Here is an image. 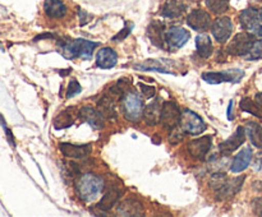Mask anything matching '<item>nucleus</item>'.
Instances as JSON below:
<instances>
[{
    "label": "nucleus",
    "mask_w": 262,
    "mask_h": 217,
    "mask_svg": "<svg viewBox=\"0 0 262 217\" xmlns=\"http://www.w3.org/2000/svg\"><path fill=\"white\" fill-rule=\"evenodd\" d=\"M99 42L84 40V38H74V40H66L60 42L61 53L66 59H91L95 47H97Z\"/></svg>",
    "instance_id": "1"
},
{
    "label": "nucleus",
    "mask_w": 262,
    "mask_h": 217,
    "mask_svg": "<svg viewBox=\"0 0 262 217\" xmlns=\"http://www.w3.org/2000/svg\"><path fill=\"white\" fill-rule=\"evenodd\" d=\"M104 188V181L95 174H84L77 180L76 189L84 202H92L97 198Z\"/></svg>",
    "instance_id": "2"
},
{
    "label": "nucleus",
    "mask_w": 262,
    "mask_h": 217,
    "mask_svg": "<svg viewBox=\"0 0 262 217\" xmlns=\"http://www.w3.org/2000/svg\"><path fill=\"white\" fill-rule=\"evenodd\" d=\"M123 112L129 122H138L143 115V101L140 94L135 91H129L123 97Z\"/></svg>",
    "instance_id": "3"
},
{
    "label": "nucleus",
    "mask_w": 262,
    "mask_h": 217,
    "mask_svg": "<svg viewBox=\"0 0 262 217\" xmlns=\"http://www.w3.org/2000/svg\"><path fill=\"white\" fill-rule=\"evenodd\" d=\"M181 128L184 133L191 135H199L206 129V124L200 115L189 109H184L182 111Z\"/></svg>",
    "instance_id": "4"
},
{
    "label": "nucleus",
    "mask_w": 262,
    "mask_h": 217,
    "mask_svg": "<svg viewBox=\"0 0 262 217\" xmlns=\"http://www.w3.org/2000/svg\"><path fill=\"white\" fill-rule=\"evenodd\" d=\"M182 111L173 101H165L161 107L160 123L169 130H174L181 124Z\"/></svg>",
    "instance_id": "5"
},
{
    "label": "nucleus",
    "mask_w": 262,
    "mask_h": 217,
    "mask_svg": "<svg viewBox=\"0 0 262 217\" xmlns=\"http://www.w3.org/2000/svg\"><path fill=\"white\" fill-rule=\"evenodd\" d=\"M253 41H255L253 35H251L248 32H241L233 38V41L227 47V51L230 55L246 56L248 54V51L251 50V47H252Z\"/></svg>",
    "instance_id": "6"
},
{
    "label": "nucleus",
    "mask_w": 262,
    "mask_h": 217,
    "mask_svg": "<svg viewBox=\"0 0 262 217\" xmlns=\"http://www.w3.org/2000/svg\"><path fill=\"white\" fill-rule=\"evenodd\" d=\"M241 25L245 30L255 33V35L262 37V25L260 20V10L255 8H247L239 14Z\"/></svg>",
    "instance_id": "7"
},
{
    "label": "nucleus",
    "mask_w": 262,
    "mask_h": 217,
    "mask_svg": "<svg viewBox=\"0 0 262 217\" xmlns=\"http://www.w3.org/2000/svg\"><path fill=\"white\" fill-rule=\"evenodd\" d=\"M245 76V71L241 69H232L227 71H209L202 74V79L210 84H219L223 82H239Z\"/></svg>",
    "instance_id": "8"
},
{
    "label": "nucleus",
    "mask_w": 262,
    "mask_h": 217,
    "mask_svg": "<svg viewBox=\"0 0 262 217\" xmlns=\"http://www.w3.org/2000/svg\"><path fill=\"white\" fill-rule=\"evenodd\" d=\"M211 32L215 40L219 43H225L233 32V23L229 17H220L217 18L211 26Z\"/></svg>",
    "instance_id": "9"
},
{
    "label": "nucleus",
    "mask_w": 262,
    "mask_h": 217,
    "mask_svg": "<svg viewBox=\"0 0 262 217\" xmlns=\"http://www.w3.org/2000/svg\"><path fill=\"white\" fill-rule=\"evenodd\" d=\"M245 140H246V128L238 127L237 130L234 132V134H232L227 140L220 143L219 146L220 153L224 156H229L230 153L234 152L237 148H239L241 146L245 143Z\"/></svg>",
    "instance_id": "10"
},
{
    "label": "nucleus",
    "mask_w": 262,
    "mask_h": 217,
    "mask_svg": "<svg viewBox=\"0 0 262 217\" xmlns=\"http://www.w3.org/2000/svg\"><path fill=\"white\" fill-rule=\"evenodd\" d=\"M211 137L206 135V137L197 138V139H192L187 146L189 155L199 160H204L206 155L209 153L210 148H211Z\"/></svg>",
    "instance_id": "11"
},
{
    "label": "nucleus",
    "mask_w": 262,
    "mask_h": 217,
    "mask_svg": "<svg viewBox=\"0 0 262 217\" xmlns=\"http://www.w3.org/2000/svg\"><path fill=\"white\" fill-rule=\"evenodd\" d=\"M191 33L182 27H171L165 32V40L173 49H179L188 42Z\"/></svg>",
    "instance_id": "12"
},
{
    "label": "nucleus",
    "mask_w": 262,
    "mask_h": 217,
    "mask_svg": "<svg viewBox=\"0 0 262 217\" xmlns=\"http://www.w3.org/2000/svg\"><path fill=\"white\" fill-rule=\"evenodd\" d=\"M187 23L194 31H206L211 26V17L202 9H194L187 17Z\"/></svg>",
    "instance_id": "13"
},
{
    "label": "nucleus",
    "mask_w": 262,
    "mask_h": 217,
    "mask_svg": "<svg viewBox=\"0 0 262 217\" xmlns=\"http://www.w3.org/2000/svg\"><path fill=\"white\" fill-rule=\"evenodd\" d=\"M78 115L84 123H87V124L92 128V129L99 130L104 127V114H102L101 111H97L94 107H82V109L79 110Z\"/></svg>",
    "instance_id": "14"
},
{
    "label": "nucleus",
    "mask_w": 262,
    "mask_h": 217,
    "mask_svg": "<svg viewBox=\"0 0 262 217\" xmlns=\"http://www.w3.org/2000/svg\"><path fill=\"white\" fill-rule=\"evenodd\" d=\"M61 153L69 158H84L91 152V144H73V143H60Z\"/></svg>",
    "instance_id": "15"
},
{
    "label": "nucleus",
    "mask_w": 262,
    "mask_h": 217,
    "mask_svg": "<svg viewBox=\"0 0 262 217\" xmlns=\"http://www.w3.org/2000/svg\"><path fill=\"white\" fill-rule=\"evenodd\" d=\"M118 55L112 47H102L96 55V65L101 69H110L117 65Z\"/></svg>",
    "instance_id": "16"
},
{
    "label": "nucleus",
    "mask_w": 262,
    "mask_h": 217,
    "mask_svg": "<svg viewBox=\"0 0 262 217\" xmlns=\"http://www.w3.org/2000/svg\"><path fill=\"white\" fill-rule=\"evenodd\" d=\"M118 214L122 216H141L143 214V207L140 203V201L135 198H127L122 202L119 207H118Z\"/></svg>",
    "instance_id": "17"
},
{
    "label": "nucleus",
    "mask_w": 262,
    "mask_h": 217,
    "mask_svg": "<svg viewBox=\"0 0 262 217\" xmlns=\"http://www.w3.org/2000/svg\"><path fill=\"white\" fill-rule=\"evenodd\" d=\"M161 105L160 100H154L152 102L147 105L143 110V119H145L146 124L148 125H156L159 122H160V116H161Z\"/></svg>",
    "instance_id": "18"
},
{
    "label": "nucleus",
    "mask_w": 262,
    "mask_h": 217,
    "mask_svg": "<svg viewBox=\"0 0 262 217\" xmlns=\"http://www.w3.org/2000/svg\"><path fill=\"white\" fill-rule=\"evenodd\" d=\"M251 160H252V150L250 147H246L245 150H242L235 156L232 162V166H230V170L233 173H242L243 170L248 167Z\"/></svg>",
    "instance_id": "19"
},
{
    "label": "nucleus",
    "mask_w": 262,
    "mask_h": 217,
    "mask_svg": "<svg viewBox=\"0 0 262 217\" xmlns=\"http://www.w3.org/2000/svg\"><path fill=\"white\" fill-rule=\"evenodd\" d=\"M147 36L154 45L158 46V47H163L164 37H165L163 23L160 20H154V22H151L147 28Z\"/></svg>",
    "instance_id": "20"
},
{
    "label": "nucleus",
    "mask_w": 262,
    "mask_h": 217,
    "mask_svg": "<svg viewBox=\"0 0 262 217\" xmlns=\"http://www.w3.org/2000/svg\"><path fill=\"white\" fill-rule=\"evenodd\" d=\"M184 10H186V4L183 0H166L161 10V15L166 18H178L183 14Z\"/></svg>",
    "instance_id": "21"
},
{
    "label": "nucleus",
    "mask_w": 262,
    "mask_h": 217,
    "mask_svg": "<svg viewBox=\"0 0 262 217\" xmlns=\"http://www.w3.org/2000/svg\"><path fill=\"white\" fill-rule=\"evenodd\" d=\"M43 12L50 18H61L66 15L67 7L61 0H45Z\"/></svg>",
    "instance_id": "22"
},
{
    "label": "nucleus",
    "mask_w": 262,
    "mask_h": 217,
    "mask_svg": "<svg viewBox=\"0 0 262 217\" xmlns=\"http://www.w3.org/2000/svg\"><path fill=\"white\" fill-rule=\"evenodd\" d=\"M196 49H197V54H199L201 58L207 59L211 56L212 51V42L211 38L209 37L207 35H199L196 37Z\"/></svg>",
    "instance_id": "23"
},
{
    "label": "nucleus",
    "mask_w": 262,
    "mask_h": 217,
    "mask_svg": "<svg viewBox=\"0 0 262 217\" xmlns=\"http://www.w3.org/2000/svg\"><path fill=\"white\" fill-rule=\"evenodd\" d=\"M246 132H247V134H248V137H250L252 144L257 148H262V127L261 125L256 122L247 123Z\"/></svg>",
    "instance_id": "24"
},
{
    "label": "nucleus",
    "mask_w": 262,
    "mask_h": 217,
    "mask_svg": "<svg viewBox=\"0 0 262 217\" xmlns=\"http://www.w3.org/2000/svg\"><path fill=\"white\" fill-rule=\"evenodd\" d=\"M119 197H120V193L118 190H115V189L109 190L104 197H102L101 201L97 203L96 207L100 209V211H105V212L110 211V209L117 204V202L119 201Z\"/></svg>",
    "instance_id": "25"
},
{
    "label": "nucleus",
    "mask_w": 262,
    "mask_h": 217,
    "mask_svg": "<svg viewBox=\"0 0 262 217\" xmlns=\"http://www.w3.org/2000/svg\"><path fill=\"white\" fill-rule=\"evenodd\" d=\"M73 124V115H72L71 110H64L60 114H58L54 119V127L56 129H66Z\"/></svg>",
    "instance_id": "26"
},
{
    "label": "nucleus",
    "mask_w": 262,
    "mask_h": 217,
    "mask_svg": "<svg viewBox=\"0 0 262 217\" xmlns=\"http://www.w3.org/2000/svg\"><path fill=\"white\" fill-rule=\"evenodd\" d=\"M99 109L100 111L104 114V116L107 117H115V104L113 97L104 96L99 101Z\"/></svg>",
    "instance_id": "27"
},
{
    "label": "nucleus",
    "mask_w": 262,
    "mask_h": 217,
    "mask_svg": "<svg viewBox=\"0 0 262 217\" xmlns=\"http://www.w3.org/2000/svg\"><path fill=\"white\" fill-rule=\"evenodd\" d=\"M206 7L215 14H223L229 8V0H205Z\"/></svg>",
    "instance_id": "28"
},
{
    "label": "nucleus",
    "mask_w": 262,
    "mask_h": 217,
    "mask_svg": "<svg viewBox=\"0 0 262 217\" xmlns=\"http://www.w3.org/2000/svg\"><path fill=\"white\" fill-rule=\"evenodd\" d=\"M239 106H241V109H242V111L250 112V114L255 115V116H257V117H262V110L257 106V105H256L255 101H252V100L248 99V97L242 99Z\"/></svg>",
    "instance_id": "29"
},
{
    "label": "nucleus",
    "mask_w": 262,
    "mask_h": 217,
    "mask_svg": "<svg viewBox=\"0 0 262 217\" xmlns=\"http://www.w3.org/2000/svg\"><path fill=\"white\" fill-rule=\"evenodd\" d=\"M227 184H228V178L227 175L223 173L214 174V175L211 176V179H210V186L216 191H222L223 189L225 188Z\"/></svg>",
    "instance_id": "30"
},
{
    "label": "nucleus",
    "mask_w": 262,
    "mask_h": 217,
    "mask_svg": "<svg viewBox=\"0 0 262 217\" xmlns=\"http://www.w3.org/2000/svg\"><path fill=\"white\" fill-rule=\"evenodd\" d=\"M136 66H138L137 69H142V70H155V71H160V73H171L170 70L164 68V66L156 60H147L146 63L140 64V65H136Z\"/></svg>",
    "instance_id": "31"
},
{
    "label": "nucleus",
    "mask_w": 262,
    "mask_h": 217,
    "mask_svg": "<svg viewBox=\"0 0 262 217\" xmlns=\"http://www.w3.org/2000/svg\"><path fill=\"white\" fill-rule=\"evenodd\" d=\"M247 60H258L262 59V40H255L252 43V47L245 56Z\"/></svg>",
    "instance_id": "32"
},
{
    "label": "nucleus",
    "mask_w": 262,
    "mask_h": 217,
    "mask_svg": "<svg viewBox=\"0 0 262 217\" xmlns=\"http://www.w3.org/2000/svg\"><path fill=\"white\" fill-rule=\"evenodd\" d=\"M81 91H82L81 84H79L76 79H71V82H69L68 84V89H67L66 97L67 99H72V97L78 94Z\"/></svg>",
    "instance_id": "33"
},
{
    "label": "nucleus",
    "mask_w": 262,
    "mask_h": 217,
    "mask_svg": "<svg viewBox=\"0 0 262 217\" xmlns=\"http://www.w3.org/2000/svg\"><path fill=\"white\" fill-rule=\"evenodd\" d=\"M140 88L142 91L145 99H152L155 96V88L152 86H147V84L140 83Z\"/></svg>",
    "instance_id": "34"
},
{
    "label": "nucleus",
    "mask_w": 262,
    "mask_h": 217,
    "mask_svg": "<svg viewBox=\"0 0 262 217\" xmlns=\"http://www.w3.org/2000/svg\"><path fill=\"white\" fill-rule=\"evenodd\" d=\"M133 28V25H129V26H125L124 28H123V31H120L119 33H118L117 36H115L113 40L114 41H120V40H124L125 37H128V35L130 33V31H132Z\"/></svg>",
    "instance_id": "35"
},
{
    "label": "nucleus",
    "mask_w": 262,
    "mask_h": 217,
    "mask_svg": "<svg viewBox=\"0 0 262 217\" xmlns=\"http://www.w3.org/2000/svg\"><path fill=\"white\" fill-rule=\"evenodd\" d=\"M255 102H256V105H257V106L262 110V92H260V93L256 94V96H255Z\"/></svg>",
    "instance_id": "36"
},
{
    "label": "nucleus",
    "mask_w": 262,
    "mask_h": 217,
    "mask_svg": "<svg viewBox=\"0 0 262 217\" xmlns=\"http://www.w3.org/2000/svg\"><path fill=\"white\" fill-rule=\"evenodd\" d=\"M232 109H233V101L229 102V109H228V117L232 120Z\"/></svg>",
    "instance_id": "37"
},
{
    "label": "nucleus",
    "mask_w": 262,
    "mask_h": 217,
    "mask_svg": "<svg viewBox=\"0 0 262 217\" xmlns=\"http://www.w3.org/2000/svg\"><path fill=\"white\" fill-rule=\"evenodd\" d=\"M260 20H261V25H262V9L260 10Z\"/></svg>",
    "instance_id": "38"
}]
</instances>
